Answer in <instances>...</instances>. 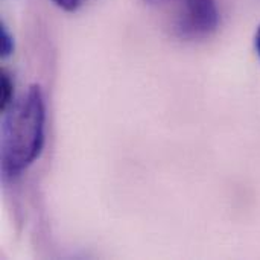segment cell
I'll return each mask as SVG.
<instances>
[{
    "mask_svg": "<svg viewBox=\"0 0 260 260\" xmlns=\"http://www.w3.org/2000/svg\"><path fill=\"white\" fill-rule=\"evenodd\" d=\"M5 111L2 126V171L6 177L23 174L41 154L46 104L40 85H30Z\"/></svg>",
    "mask_w": 260,
    "mask_h": 260,
    "instance_id": "obj_1",
    "label": "cell"
},
{
    "mask_svg": "<svg viewBox=\"0 0 260 260\" xmlns=\"http://www.w3.org/2000/svg\"><path fill=\"white\" fill-rule=\"evenodd\" d=\"M166 14L174 34L183 40L210 37L219 24L216 0H148Z\"/></svg>",
    "mask_w": 260,
    "mask_h": 260,
    "instance_id": "obj_2",
    "label": "cell"
},
{
    "mask_svg": "<svg viewBox=\"0 0 260 260\" xmlns=\"http://www.w3.org/2000/svg\"><path fill=\"white\" fill-rule=\"evenodd\" d=\"M0 87H2V96H0V105L2 110L5 111L14 101V82L11 79V76L6 72H2V78H0Z\"/></svg>",
    "mask_w": 260,
    "mask_h": 260,
    "instance_id": "obj_3",
    "label": "cell"
},
{
    "mask_svg": "<svg viewBox=\"0 0 260 260\" xmlns=\"http://www.w3.org/2000/svg\"><path fill=\"white\" fill-rule=\"evenodd\" d=\"M12 50H14V38L9 34V30L5 26H2V29H0V53L3 58H6L12 53Z\"/></svg>",
    "mask_w": 260,
    "mask_h": 260,
    "instance_id": "obj_4",
    "label": "cell"
},
{
    "mask_svg": "<svg viewBox=\"0 0 260 260\" xmlns=\"http://www.w3.org/2000/svg\"><path fill=\"white\" fill-rule=\"evenodd\" d=\"M58 8L67 11V12H73L76 9H79L87 0H52Z\"/></svg>",
    "mask_w": 260,
    "mask_h": 260,
    "instance_id": "obj_5",
    "label": "cell"
},
{
    "mask_svg": "<svg viewBox=\"0 0 260 260\" xmlns=\"http://www.w3.org/2000/svg\"><path fill=\"white\" fill-rule=\"evenodd\" d=\"M254 47H256V52H257V55H259L260 58V26L257 27L256 35H254Z\"/></svg>",
    "mask_w": 260,
    "mask_h": 260,
    "instance_id": "obj_6",
    "label": "cell"
}]
</instances>
